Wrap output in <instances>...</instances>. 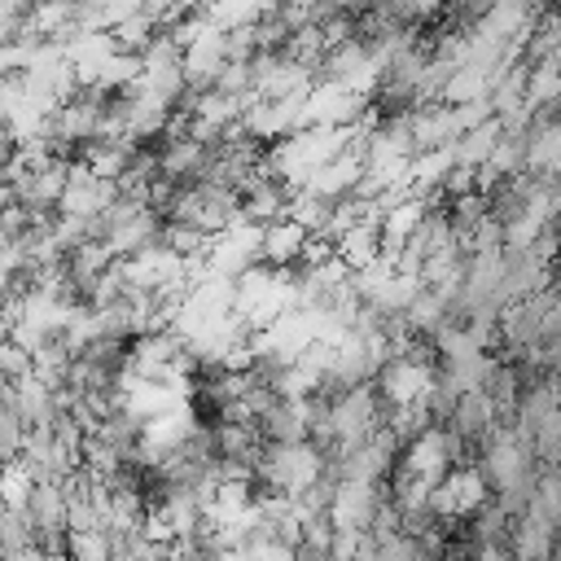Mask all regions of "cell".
<instances>
[{"label": "cell", "instance_id": "obj_5", "mask_svg": "<svg viewBox=\"0 0 561 561\" xmlns=\"http://www.w3.org/2000/svg\"><path fill=\"white\" fill-rule=\"evenodd\" d=\"M522 101L530 110L561 101V57H543V61L526 66V92H522Z\"/></svg>", "mask_w": 561, "mask_h": 561}, {"label": "cell", "instance_id": "obj_4", "mask_svg": "<svg viewBox=\"0 0 561 561\" xmlns=\"http://www.w3.org/2000/svg\"><path fill=\"white\" fill-rule=\"evenodd\" d=\"M26 522H31V530H66L61 526V517H66V500H61V491H57V482H35L31 486V495H26Z\"/></svg>", "mask_w": 561, "mask_h": 561}, {"label": "cell", "instance_id": "obj_3", "mask_svg": "<svg viewBox=\"0 0 561 561\" xmlns=\"http://www.w3.org/2000/svg\"><path fill=\"white\" fill-rule=\"evenodd\" d=\"M500 136H504V131H500V123H495V118H486V123H478V127L460 131V136L447 145V149H451V162H456V167H469V171H473V167H482V162L491 158V149L500 145Z\"/></svg>", "mask_w": 561, "mask_h": 561}, {"label": "cell", "instance_id": "obj_8", "mask_svg": "<svg viewBox=\"0 0 561 561\" xmlns=\"http://www.w3.org/2000/svg\"><path fill=\"white\" fill-rule=\"evenodd\" d=\"M26 18V4H0V44L18 39V26Z\"/></svg>", "mask_w": 561, "mask_h": 561}, {"label": "cell", "instance_id": "obj_2", "mask_svg": "<svg viewBox=\"0 0 561 561\" xmlns=\"http://www.w3.org/2000/svg\"><path fill=\"white\" fill-rule=\"evenodd\" d=\"M302 241H307V232L298 228V224H289V219H280V224H267L263 228V237H259V263L263 267H294L298 263V250H302Z\"/></svg>", "mask_w": 561, "mask_h": 561}, {"label": "cell", "instance_id": "obj_1", "mask_svg": "<svg viewBox=\"0 0 561 561\" xmlns=\"http://www.w3.org/2000/svg\"><path fill=\"white\" fill-rule=\"evenodd\" d=\"M377 504H381V482L373 486V482H337V491H333V504H329V526L333 530H368V522H373V513H377Z\"/></svg>", "mask_w": 561, "mask_h": 561}, {"label": "cell", "instance_id": "obj_6", "mask_svg": "<svg viewBox=\"0 0 561 561\" xmlns=\"http://www.w3.org/2000/svg\"><path fill=\"white\" fill-rule=\"evenodd\" d=\"M66 561H110V539L101 530L66 535Z\"/></svg>", "mask_w": 561, "mask_h": 561}, {"label": "cell", "instance_id": "obj_7", "mask_svg": "<svg viewBox=\"0 0 561 561\" xmlns=\"http://www.w3.org/2000/svg\"><path fill=\"white\" fill-rule=\"evenodd\" d=\"M26 373H31V355L4 337V342H0V377L13 386V381H22Z\"/></svg>", "mask_w": 561, "mask_h": 561}]
</instances>
